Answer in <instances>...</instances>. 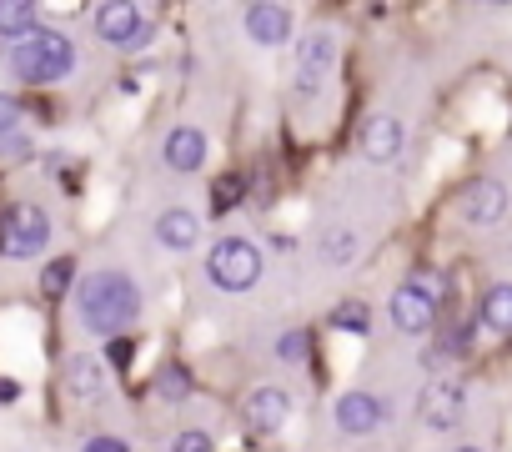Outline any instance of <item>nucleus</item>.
Returning <instances> with one entry per match:
<instances>
[{
    "label": "nucleus",
    "mask_w": 512,
    "mask_h": 452,
    "mask_svg": "<svg viewBox=\"0 0 512 452\" xmlns=\"http://www.w3.org/2000/svg\"><path fill=\"white\" fill-rule=\"evenodd\" d=\"M161 156H166L171 171H201V161H206V136H201L196 126H176V131L166 136Z\"/></svg>",
    "instance_id": "nucleus-16"
},
{
    "label": "nucleus",
    "mask_w": 512,
    "mask_h": 452,
    "mask_svg": "<svg viewBox=\"0 0 512 452\" xmlns=\"http://www.w3.org/2000/svg\"><path fill=\"white\" fill-rule=\"evenodd\" d=\"M11 71L31 86H56L76 71V46L61 31H36L31 41H21L11 51Z\"/></svg>",
    "instance_id": "nucleus-2"
},
{
    "label": "nucleus",
    "mask_w": 512,
    "mask_h": 452,
    "mask_svg": "<svg viewBox=\"0 0 512 452\" xmlns=\"http://www.w3.org/2000/svg\"><path fill=\"white\" fill-rule=\"evenodd\" d=\"M457 206H462V216H467L472 226H492V221H502V211H507V191H502V181H472Z\"/></svg>",
    "instance_id": "nucleus-12"
},
{
    "label": "nucleus",
    "mask_w": 512,
    "mask_h": 452,
    "mask_svg": "<svg viewBox=\"0 0 512 452\" xmlns=\"http://www.w3.org/2000/svg\"><path fill=\"white\" fill-rule=\"evenodd\" d=\"M51 242V216L31 201L0 211V257H41Z\"/></svg>",
    "instance_id": "nucleus-4"
},
{
    "label": "nucleus",
    "mask_w": 512,
    "mask_h": 452,
    "mask_svg": "<svg viewBox=\"0 0 512 452\" xmlns=\"http://www.w3.org/2000/svg\"><path fill=\"white\" fill-rule=\"evenodd\" d=\"M16 126H21V101L0 96V136H16Z\"/></svg>",
    "instance_id": "nucleus-24"
},
{
    "label": "nucleus",
    "mask_w": 512,
    "mask_h": 452,
    "mask_svg": "<svg viewBox=\"0 0 512 452\" xmlns=\"http://www.w3.org/2000/svg\"><path fill=\"white\" fill-rule=\"evenodd\" d=\"M482 322L492 332H512V282H502L482 297Z\"/></svg>",
    "instance_id": "nucleus-18"
},
{
    "label": "nucleus",
    "mask_w": 512,
    "mask_h": 452,
    "mask_svg": "<svg viewBox=\"0 0 512 452\" xmlns=\"http://www.w3.org/2000/svg\"><path fill=\"white\" fill-rule=\"evenodd\" d=\"M156 392H161L166 402H186V397H191V372L176 367V362H166V367L156 372Z\"/></svg>",
    "instance_id": "nucleus-20"
},
{
    "label": "nucleus",
    "mask_w": 512,
    "mask_h": 452,
    "mask_svg": "<svg viewBox=\"0 0 512 452\" xmlns=\"http://www.w3.org/2000/svg\"><path fill=\"white\" fill-rule=\"evenodd\" d=\"M71 277H76V262L61 257V262H51V267L41 272V292H46V297H61V292L71 287Z\"/></svg>",
    "instance_id": "nucleus-22"
},
{
    "label": "nucleus",
    "mask_w": 512,
    "mask_h": 452,
    "mask_svg": "<svg viewBox=\"0 0 512 452\" xmlns=\"http://www.w3.org/2000/svg\"><path fill=\"white\" fill-rule=\"evenodd\" d=\"M81 452H131V447H126L121 437H91V442H86Z\"/></svg>",
    "instance_id": "nucleus-29"
},
{
    "label": "nucleus",
    "mask_w": 512,
    "mask_h": 452,
    "mask_svg": "<svg viewBox=\"0 0 512 452\" xmlns=\"http://www.w3.org/2000/svg\"><path fill=\"white\" fill-rule=\"evenodd\" d=\"M241 417H246V427L251 432H282V422L292 417V397L282 392V387H256L246 402H241Z\"/></svg>",
    "instance_id": "nucleus-7"
},
{
    "label": "nucleus",
    "mask_w": 512,
    "mask_h": 452,
    "mask_svg": "<svg viewBox=\"0 0 512 452\" xmlns=\"http://www.w3.org/2000/svg\"><path fill=\"white\" fill-rule=\"evenodd\" d=\"M457 452H482V447H457Z\"/></svg>",
    "instance_id": "nucleus-32"
},
{
    "label": "nucleus",
    "mask_w": 512,
    "mask_h": 452,
    "mask_svg": "<svg viewBox=\"0 0 512 452\" xmlns=\"http://www.w3.org/2000/svg\"><path fill=\"white\" fill-rule=\"evenodd\" d=\"M337 427H342L347 437L377 432V427H382V402H377L372 392H342V397H337Z\"/></svg>",
    "instance_id": "nucleus-11"
},
{
    "label": "nucleus",
    "mask_w": 512,
    "mask_h": 452,
    "mask_svg": "<svg viewBox=\"0 0 512 452\" xmlns=\"http://www.w3.org/2000/svg\"><path fill=\"white\" fill-rule=\"evenodd\" d=\"M236 196H241V186H236L231 176H226V181H216V211H226V206H231Z\"/></svg>",
    "instance_id": "nucleus-28"
},
{
    "label": "nucleus",
    "mask_w": 512,
    "mask_h": 452,
    "mask_svg": "<svg viewBox=\"0 0 512 452\" xmlns=\"http://www.w3.org/2000/svg\"><path fill=\"white\" fill-rule=\"evenodd\" d=\"M91 26H96V36H101L106 46H116V51H131V46H141V41L151 36L141 6H131V0H101V6L91 11Z\"/></svg>",
    "instance_id": "nucleus-5"
},
{
    "label": "nucleus",
    "mask_w": 512,
    "mask_h": 452,
    "mask_svg": "<svg viewBox=\"0 0 512 452\" xmlns=\"http://www.w3.org/2000/svg\"><path fill=\"white\" fill-rule=\"evenodd\" d=\"M141 317V287L126 272H86L76 282V322L91 337H126Z\"/></svg>",
    "instance_id": "nucleus-1"
},
{
    "label": "nucleus",
    "mask_w": 512,
    "mask_h": 452,
    "mask_svg": "<svg viewBox=\"0 0 512 452\" xmlns=\"http://www.w3.org/2000/svg\"><path fill=\"white\" fill-rule=\"evenodd\" d=\"M111 362H116V367H126V362H131V347H126V337H116V342H111Z\"/></svg>",
    "instance_id": "nucleus-30"
},
{
    "label": "nucleus",
    "mask_w": 512,
    "mask_h": 452,
    "mask_svg": "<svg viewBox=\"0 0 512 452\" xmlns=\"http://www.w3.org/2000/svg\"><path fill=\"white\" fill-rule=\"evenodd\" d=\"M41 31V16L31 0H0V41H31Z\"/></svg>",
    "instance_id": "nucleus-17"
},
{
    "label": "nucleus",
    "mask_w": 512,
    "mask_h": 452,
    "mask_svg": "<svg viewBox=\"0 0 512 452\" xmlns=\"http://www.w3.org/2000/svg\"><path fill=\"white\" fill-rule=\"evenodd\" d=\"M277 357H282V362H307V332L277 337Z\"/></svg>",
    "instance_id": "nucleus-23"
},
{
    "label": "nucleus",
    "mask_w": 512,
    "mask_h": 452,
    "mask_svg": "<svg viewBox=\"0 0 512 452\" xmlns=\"http://www.w3.org/2000/svg\"><path fill=\"white\" fill-rule=\"evenodd\" d=\"M322 252H327L332 267H347L357 257V237L347 232V226H327V232H322Z\"/></svg>",
    "instance_id": "nucleus-19"
},
{
    "label": "nucleus",
    "mask_w": 512,
    "mask_h": 452,
    "mask_svg": "<svg viewBox=\"0 0 512 452\" xmlns=\"http://www.w3.org/2000/svg\"><path fill=\"white\" fill-rule=\"evenodd\" d=\"M337 66V31H312L302 46H297V91H322L327 71Z\"/></svg>",
    "instance_id": "nucleus-6"
},
{
    "label": "nucleus",
    "mask_w": 512,
    "mask_h": 452,
    "mask_svg": "<svg viewBox=\"0 0 512 452\" xmlns=\"http://www.w3.org/2000/svg\"><path fill=\"white\" fill-rule=\"evenodd\" d=\"M196 237H201L196 211H186V206H166V211L156 216V242H161V247H171V252H191Z\"/></svg>",
    "instance_id": "nucleus-15"
},
{
    "label": "nucleus",
    "mask_w": 512,
    "mask_h": 452,
    "mask_svg": "<svg viewBox=\"0 0 512 452\" xmlns=\"http://www.w3.org/2000/svg\"><path fill=\"white\" fill-rule=\"evenodd\" d=\"M397 151H402V121L397 116H367L362 121V156L367 161H397Z\"/></svg>",
    "instance_id": "nucleus-14"
},
{
    "label": "nucleus",
    "mask_w": 512,
    "mask_h": 452,
    "mask_svg": "<svg viewBox=\"0 0 512 452\" xmlns=\"http://www.w3.org/2000/svg\"><path fill=\"white\" fill-rule=\"evenodd\" d=\"M206 277L221 292H251L256 282H262V252H256V242H246V237H221L206 257Z\"/></svg>",
    "instance_id": "nucleus-3"
},
{
    "label": "nucleus",
    "mask_w": 512,
    "mask_h": 452,
    "mask_svg": "<svg viewBox=\"0 0 512 452\" xmlns=\"http://www.w3.org/2000/svg\"><path fill=\"white\" fill-rule=\"evenodd\" d=\"M392 322H397V332H427L432 322H437V302L427 297V292H417L412 282H402L397 292H392Z\"/></svg>",
    "instance_id": "nucleus-9"
},
{
    "label": "nucleus",
    "mask_w": 512,
    "mask_h": 452,
    "mask_svg": "<svg viewBox=\"0 0 512 452\" xmlns=\"http://www.w3.org/2000/svg\"><path fill=\"white\" fill-rule=\"evenodd\" d=\"M176 452H216V447H211L206 432H181V437H176Z\"/></svg>",
    "instance_id": "nucleus-26"
},
{
    "label": "nucleus",
    "mask_w": 512,
    "mask_h": 452,
    "mask_svg": "<svg viewBox=\"0 0 512 452\" xmlns=\"http://www.w3.org/2000/svg\"><path fill=\"white\" fill-rule=\"evenodd\" d=\"M16 397H21V387L6 377V382H0V402H16Z\"/></svg>",
    "instance_id": "nucleus-31"
},
{
    "label": "nucleus",
    "mask_w": 512,
    "mask_h": 452,
    "mask_svg": "<svg viewBox=\"0 0 512 452\" xmlns=\"http://www.w3.org/2000/svg\"><path fill=\"white\" fill-rule=\"evenodd\" d=\"M412 287H417V292H427V297H432V302H437V297H442V292H447V282H442V277H437V272H417V277H412Z\"/></svg>",
    "instance_id": "nucleus-25"
},
{
    "label": "nucleus",
    "mask_w": 512,
    "mask_h": 452,
    "mask_svg": "<svg viewBox=\"0 0 512 452\" xmlns=\"http://www.w3.org/2000/svg\"><path fill=\"white\" fill-rule=\"evenodd\" d=\"M26 151H31V141H26L21 131H16V136H0V156H11V161H16V156H26Z\"/></svg>",
    "instance_id": "nucleus-27"
},
{
    "label": "nucleus",
    "mask_w": 512,
    "mask_h": 452,
    "mask_svg": "<svg viewBox=\"0 0 512 452\" xmlns=\"http://www.w3.org/2000/svg\"><path fill=\"white\" fill-rule=\"evenodd\" d=\"M422 422H427L432 432H452V427L462 422V387L432 382V387L422 392Z\"/></svg>",
    "instance_id": "nucleus-13"
},
{
    "label": "nucleus",
    "mask_w": 512,
    "mask_h": 452,
    "mask_svg": "<svg viewBox=\"0 0 512 452\" xmlns=\"http://www.w3.org/2000/svg\"><path fill=\"white\" fill-rule=\"evenodd\" d=\"M241 26L256 46H287L292 41V11L287 6H267V0H256V6L241 11Z\"/></svg>",
    "instance_id": "nucleus-8"
},
{
    "label": "nucleus",
    "mask_w": 512,
    "mask_h": 452,
    "mask_svg": "<svg viewBox=\"0 0 512 452\" xmlns=\"http://www.w3.org/2000/svg\"><path fill=\"white\" fill-rule=\"evenodd\" d=\"M61 382H66V392H71L76 402H96V397L106 392V367H101L96 352H76V357H66Z\"/></svg>",
    "instance_id": "nucleus-10"
},
{
    "label": "nucleus",
    "mask_w": 512,
    "mask_h": 452,
    "mask_svg": "<svg viewBox=\"0 0 512 452\" xmlns=\"http://www.w3.org/2000/svg\"><path fill=\"white\" fill-rule=\"evenodd\" d=\"M332 327H337V332H357V337H367V332H372V312H367V302H342V307L332 312Z\"/></svg>",
    "instance_id": "nucleus-21"
}]
</instances>
